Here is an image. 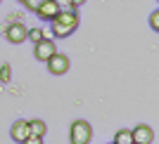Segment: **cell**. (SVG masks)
<instances>
[{
    "instance_id": "obj_1",
    "label": "cell",
    "mask_w": 159,
    "mask_h": 144,
    "mask_svg": "<svg viewBox=\"0 0 159 144\" xmlns=\"http://www.w3.org/2000/svg\"><path fill=\"white\" fill-rule=\"evenodd\" d=\"M90 139H93V125L88 121L79 118L69 125V142L71 144H90Z\"/></svg>"
},
{
    "instance_id": "obj_2",
    "label": "cell",
    "mask_w": 159,
    "mask_h": 144,
    "mask_svg": "<svg viewBox=\"0 0 159 144\" xmlns=\"http://www.w3.org/2000/svg\"><path fill=\"white\" fill-rule=\"evenodd\" d=\"M55 52H57L55 38H43V40H38V43H33V57H36V61H43V64H45Z\"/></svg>"
},
{
    "instance_id": "obj_3",
    "label": "cell",
    "mask_w": 159,
    "mask_h": 144,
    "mask_svg": "<svg viewBox=\"0 0 159 144\" xmlns=\"http://www.w3.org/2000/svg\"><path fill=\"white\" fill-rule=\"evenodd\" d=\"M52 21H57V24H62V26L76 31V28H79V12H76V7H62L60 12L55 14Z\"/></svg>"
},
{
    "instance_id": "obj_4",
    "label": "cell",
    "mask_w": 159,
    "mask_h": 144,
    "mask_svg": "<svg viewBox=\"0 0 159 144\" xmlns=\"http://www.w3.org/2000/svg\"><path fill=\"white\" fill-rule=\"evenodd\" d=\"M45 66H48V71L52 73V76H64L66 71H69V57L66 54H60V52H55L52 57L45 61Z\"/></svg>"
},
{
    "instance_id": "obj_5",
    "label": "cell",
    "mask_w": 159,
    "mask_h": 144,
    "mask_svg": "<svg viewBox=\"0 0 159 144\" xmlns=\"http://www.w3.org/2000/svg\"><path fill=\"white\" fill-rule=\"evenodd\" d=\"M26 31L29 28L24 26L21 21H12V24H7V28H5V38L10 40V43H14V45H19V43L26 40Z\"/></svg>"
},
{
    "instance_id": "obj_6",
    "label": "cell",
    "mask_w": 159,
    "mask_h": 144,
    "mask_svg": "<svg viewBox=\"0 0 159 144\" xmlns=\"http://www.w3.org/2000/svg\"><path fill=\"white\" fill-rule=\"evenodd\" d=\"M60 10H62V7L57 5L55 0H43V2H40V5L36 7V10H33V12L38 14V17H40L43 21H52V19H55V14L60 12Z\"/></svg>"
},
{
    "instance_id": "obj_7",
    "label": "cell",
    "mask_w": 159,
    "mask_h": 144,
    "mask_svg": "<svg viewBox=\"0 0 159 144\" xmlns=\"http://www.w3.org/2000/svg\"><path fill=\"white\" fill-rule=\"evenodd\" d=\"M131 135H133V142H138V144H152L154 142V130L145 123L135 125L131 130Z\"/></svg>"
},
{
    "instance_id": "obj_8",
    "label": "cell",
    "mask_w": 159,
    "mask_h": 144,
    "mask_svg": "<svg viewBox=\"0 0 159 144\" xmlns=\"http://www.w3.org/2000/svg\"><path fill=\"white\" fill-rule=\"evenodd\" d=\"M10 137L14 139V142H24V139L29 137V121H24V118H17L12 123V128H10Z\"/></svg>"
},
{
    "instance_id": "obj_9",
    "label": "cell",
    "mask_w": 159,
    "mask_h": 144,
    "mask_svg": "<svg viewBox=\"0 0 159 144\" xmlns=\"http://www.w3.org/2000/svg\"><path fill=\"white\" fill-rule=\"evenodd\" d=\"M48 132V125L40 121V118H33V121H29V135H36V137H45Z\"/></svg>"
},
{
    "instance_id": "obj_10",
    "label": "cell",
    "mask_w": 159,
    "mask_h": 144,
    "mask_svg": "<svg viewBox=\"0 0 159 144\" xmlns=\"http://www.w3.org/2000/svg\"><path fill=\"white\" fill-rule=\"evenodd\" d=\"M71 33H74L71 28L62 26V24H57V21H50V36H52V38H69Z\"/></svg>"
},
{
    "instance_id": "obj_11",
    "label": "cell",
    "mask_w": 159,
    "mask_h": 144,
    "mask_svg": "<svg viewBox=\"0 0 159 144\" xmlns=\"http://www.w3.org/2000/svg\"><path fill=\"white\" fill-rule=\"evenodd\" d=\"M43 38H52L50 31H45V28H29L26 31V40H31V43H38Z\"/></svg>"
},
{
    "instance_id": "obj_12",
    "label": "cell",
    "mask_w": 159,
    "mask_h": 144,
    "mask_svg": "<svg viewBox=\"0 0 159 144\" xmlns=\"http://www.w3.org/2000/svg\"><path fill=\"white\" fill-rule=\"evenodd\" d=\"M131 142H133L131 130H119L114 135V144H131Z\"/></svg>"
},
{
    "instance_id": "obj_13",
    "label": "cell",
    "mask_w": 159,
    "mask_h": 144,
    "mask_svg": "<svg viewBox=\"0 0 159 144\" xmlns=\"http://www.w3.org/2000/svg\"><path fill=\"white\" fill-rule=\"evenodd\" d=\"M10 80H12V66L2 64L0 66V83H10Z\"/></svg>"
},
{
    "instance_id": "obj_14",
    "label": "cell",
    "mask_w": 159,
    "mask_h": 144,
    "mask_svg": "<svg viewBox=\"0 0 159 144\" xmlns=\"http://www.w3.org/2000/svg\"><path fill=\"white\" fill-rule=\"evenodd\" d=\"M150 26H152V31H159V12L157 10L150 12Z\"/></svg>"
},
{
    "instance_id": "obj_15",
    "label": "cell",
    "mask_w": 159,
    "mask_h": 144,
    "mask_svg": "<svg viewBox=\"0 0 159 144\" xmlns=\"http://www.w3.org/2000/svg\"><path fill=\"white\" fill-rule=\"evenodd\" d=\"M21 144H43V137H36V135H29Z\"/></svg>"
},
{
    "instance_id": "obj_16",
    "label": "cell",
    "mask_w": 159,
    "mask_h": 144,
    "mask_svg": "<svg viewBox=\"0 0 159 144\" xmlns=\"http://www.w3.org/2000/svg\"><path fill=\"white\" fill-rule=\"evenodd\" d=\"M40 2H43V0H26V2H24V7H26V10H31V12H33V10H36V7H38Z\"/></svg>"
},
{
    "instance_id": "obj_17",
    "label": "cell",
    "mask_w": 159,
    "mask_h": 144,
    "mask_svg": "<svg viewBox=\"0 0 159 144\" xmlns=\"http://www.w3.org/2000/svg\"><path fill=\"white\" fill-rule=\"evenodd\" d=\"M83 2H86V0H69V7H76V10H79Z\"/></svg>"
},
{
    "instance_id": "obj_18",
    "label": "cell",
    "mask_w": 159,
    "mask_h": 144,
    "mask_svg": "<svg viewBox=\"0 0 159 144\" xmlns=\"http://www.w3.org/2000/svg\"><path fill=\"white\" fill-rule=\"evenodd\" d=\"M55 2H57L60 7H69V0H55Z\"/></svg>"
},
{
    "instance_id": "obj_19",
    "label": "cell",
    "mask_w": 159,
    "mask_h": 144,
    "mask_svg": "<svg viewBox=\"0 0 159 144\" xmlns=\"http://www.w3.org/2000/svg\"><path fill=\"white\" fill-rule=\"evenodd\" d=\"M17 2H21V5H24V2H26V0H17Z\"/></svg>"
},
{
    "instance_id": "obj_20",
    "label": "cell",
    "mask_w": 159,
    "mask_h": 144,
    "mask_svg": "<svg viewBox=\"0 0 159 144\" xmlns=\"http://www.w3.org/2000/svg\"><path fill=\"white\" fill-rule=\"evenodd\" d=\"M131 144H138V142H131Z\"/></svg>"
},
{
    "instance_id": "obj_21",
    "label": "cell",
    "mask_w": 159,
    "mask_h": 144,
    "mask_svg": "<svg viewBox=\"0 0 159 144\" xmlns=\"http://www.w3.org/2000/svg\"><path fill=\"white\" fill-rule=\"evenodd\" d=\"M112 144H114V142H112Z\"/></svg>"
}]
</instances>
